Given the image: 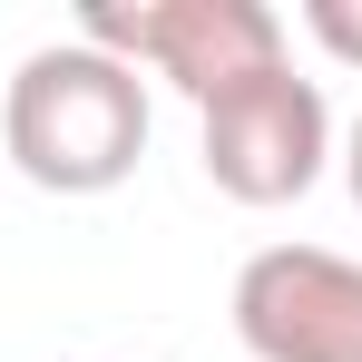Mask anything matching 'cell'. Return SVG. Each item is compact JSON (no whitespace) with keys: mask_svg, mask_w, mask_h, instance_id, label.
<instances>
[{"mask_svg":"<svg viewBox=\"0 0 362 362\" xmlns=\"http://www.w3.org/2000/svg\"><path fill=\"white\" fill-rule=\"evenodd\" d=\"M303 30H313L333 59H353V69H362V0H303Z\"/></svg>","mask_w":362,"mask_h":362,"instance_id":"cell-5","label":"cell"},{"mask_svg":"<svg viewBox=\"0 0 362 362\" xmlns=\"http://www.w3.org/2000/svg\"><path fill=\"white\" fill-rule=\"evenodd\" d=\"M78 40L147 69V78H167L196 108H216V98L284 69V20L264 0H137V10L98 0V10H78Z\"/></svg>","mask_w":362,"mask_h":362,"instance_id":"cell-2","label":"cell"},{"mask_svg":"<svg viewBox=\"0 0 362 362\" xmlns=\"http://www.w3.org/2000/svg\"><path fill=\"white\" fill-rule=\"evenodd\" d=\"M0 147L40 196H108L147 157V78L88 40H49L10 69Z\"/></svg>","mask_w":362,"mask_h":362,"instance_id":"cell-1","label":"cell"},{"mask_svg":"<svg viewBox=\"0 0 362 362\" xmlns=\"http://www.w3.org/2000/svg\"><path fill=\"white\" fill-rule=\"evenodd\" d=\"M343 186H353V206H362V118H353V137H343Z\"/></svg>","mask_w":362,"mask_h":362,"instance_id":"cell-6","label":"cell"},{"mask_svg":"<svg viewBox=\"0 0 362 362\" xmlns=\"http://www.w3.org/2000/svg\"><path fill=\"white\" fill-rule=\"evenodd\" d=\"M235 343L255 362H362V264L333 245H264L235 274Z\"/></svg>","mask_w":362,"mask_h":362,"instance_id":"cell-4","label":"cell"},{"mask_svg":"<svg viewBox=\"0 0 362 362\" xmlns=\"http://www.w3.org/2000/svg\"><path fill=\"white\" fill-rule=\"evenodd\" d=\"M196 157H206L216 196H235V206H294V196H313V177L333 167V108H323V88L294 78V59H284L274 78H255L235 98L196 108Z\"/></svg>","mask_w":362,"mask_h":362,"instance_id":"cell-3","label":"cell"}]
</instances>
